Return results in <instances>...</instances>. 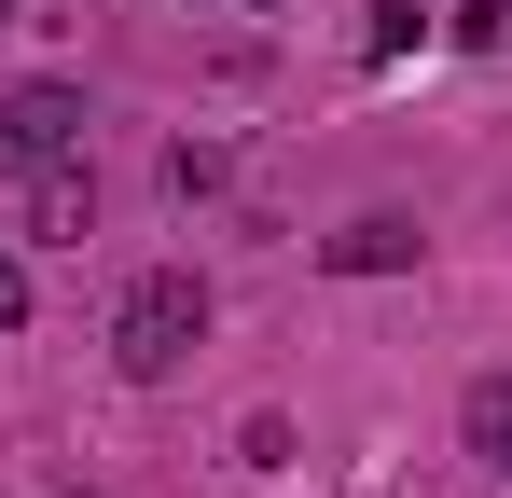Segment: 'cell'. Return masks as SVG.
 Instances as JSON below:
<instances>
[{
    "mask_svg": "<svg viewBox=\"0 0 512 498\" xmlns=\"http://www.w3.org/2000/svg\"><path fill=\"white\" fill-rule=\"evenodd\" d=\"M194 346H208V277H180V263L111 305V360H125V374H180Z\"/></svg>",
    "mask_w": 512,
    "mask_h": 498,
    "instance_id": "6da1fadb",
    "label": "cell"
},
{
    "mask_svg": "<svg viewBox=\"0 0 512 498\" xmlns=\"http://www.w3.org/2000/svg\"><path fill=\"white\" fill-rule=\"evenodd\" d=\"M70 139H84V97H70V83H14V97H0V166L42 180V166H70Z\"/></svg>",
    "mask_w": 512,
    "mask_h": 498,
    "instance_id": "7a4b0ae2",
    "label": "cell"
},
{
    "mask_svg": "<svg viewBox=\"0 0 512 498\" xmlns=\"http://www.w3.org/2000/svg\"><path fill=\"white\" fill-rule=\"evenodd\" d=\"M457 429H471V457H485V471L512 485V374H485V388L457 402Z\"/></svg>",
    "mask_w": 512,
    "mask_h": 498,
    "instance_id": "3957f363",
    "label": "cell"
},
{
    "mask_svg": "<svg viewBox=\"0 0 512 498\" xmlns=\"http://www.w3.org/2000/svg\"><path fill=\"white\" fill-rule=\"evenodd\" d=\"M388 263H416V222H346L333 236V277H388Z\"/></svg>",
    "mask_w": 512,
    "mask_h": 498,
    "instance_id": "277c9868",
    "label": "cell"
},
{
    "mask_svg": "<svg viewBox=\"0 0 512 498\" xmlns=\"http://www.w3.org/2000/svg\"><path fill=\"white\" fill-rule=\"evenodd\" d=\"M28 236H84V180H70V166H42V194H28Z\"/></svg>",
    "mask_w": 512,
    "mask_h": 498,
    "instance_id": "5b68a950",
    "label": "cell"
},
{
    "mask_svg": "<svg viewBox=\"0 0 512 498\" xmlns=\"http://www.w3.org/2000/svg\"><path fill=\"white\" fill-rule=\"evenodd\" d=\"M457 42H512V0H457Z\"/></svg>",
    "mask_w": 512,
    "mask_h": 498,
    "instance_id": "8992f818",
    "label": "cell"
},
{
    "mask_svg": "<svg viewBox=\"0 0 512 498\" xmlns=\"http://www.w3.org/2000/svg\"><path fill=\"white\" fill-rule=\"evenodd\" d=\"M28 319V263H14V249H0V332Z\"/></svg>",
    "mask_w": 512,
    "mask_h": 498,
    "instance_id": "52a82bcc",
    "label": "cell"
},
{
    "mask_svg": "<svg viewBox=\"0 0 512 498\" xmlns=\"http://www.w3.org/2000/svg\"><path fill=\"white\" fill-rule=\"evenodd\" d=\"M56 498H97V485H56Z\"/></svg>",
    "mask_w": 512,
    "mask_h": 498,
    "instance_id": "ba28073f",
    "label": "cell"
},
{
    "mask_svg": "<svg viewBox=\"0 0 512 498\" xmlns=\"http://www.w3.org/2000/svg\"><path fill=\"white\" fill-rule=\"evenodd\" d=\"M263 14H277V0H263Z\"/></svg>",
    "mask_w": 512,
    "mask_h": 498,
    "instance_id": "9c48e42d",
    "label": "cell"
},
{
    "mask_svg": "<svg viewBox=\"0 0 512 498\" xmlns=\"http://www.w3.org/2000/svg\"><path fill=\"white\" fill-rule=\"evenodd\" d=\"M0 14H14V0H0Z\"/></svg>",
    "mask_w": 512,
    "mask_h": 498,
    "instance_id": "30bf717a",
    "label": "cell"
}]
</instances>
